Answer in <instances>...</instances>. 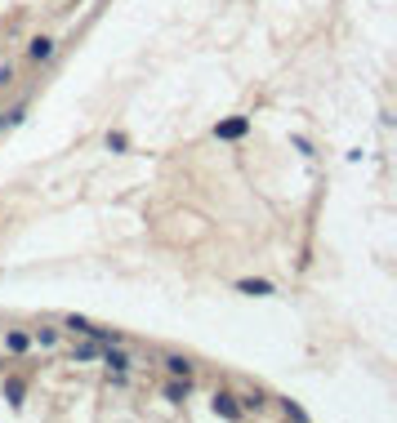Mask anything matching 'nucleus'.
<instances>
[{"label":"nucleus","instance_id":"f257e3e1","mask_svg":"<svg viewBox=\"0 0 397 423\" xmlns=\"http://www.w3.org/2000/svg\"><path fill=\"white\" fill-rule=\"evenodd\" d=\"M245 129H250V120H245V116H232V120H223V125H219V138H241Z\"/></svg>","mask_w":397,"mask_h":423},{"label":"nucleus","instance_id":"7ed1b4c3","mask_svg":"<svg viewBox=\"0 0 397 423\" xmlns=\"http://www.w3.org/2000/svg\"><path fill=\"white\" fill-rule=\"evenodd\" d=\"M27 54H32L36 63H41V58H50V54H54V41H45V36H41V41H32V50H27Z\"/></svg>","mask_w":397,"mask_h":423},{"label":"nucleus","instance_id":"39448f33","mask_svg":"<svg viewBox=\"0 0 397 423\" xmlns=\"http://www.w3.org/2000/svg\"><path fill=\"white\" fill-rule=\"evenodd\" d=\"M5 397L14 401V406H23V383H18V379H9V383H5Z\"/></svg>","mask_w":397,"mask_h":423},{"label":"nucleus","instance_id":"6e6552de","mask_svg":"<svg viewBox=\"0 0 397 423\" xmlns=\"http://www.w3.org/2000/svg\"><path fill=\"white\" fill-rule=\"evenodd\" d=\"M165 365H170V370H174V374H183V379H187V361H183V356H170Z\"/></svg>","mask_w":397,"mask_h":423},{"label":"nucleus","instance_id":"423d86ee","mask_svg":"<svg viewBox=\"0 0 397 423\" xmlns=\"http://www.w3.org/2000/svg\"><path fill=\"white\" fill-rule=\"evenodd\" d=\"M108 365H112V370H125V352H116V347H108Z\"/></svg>","mask_w":397,"mask_h":423},{"label":"nucleus","instance_id":"f03ea898","mask_svg":"<svg viewBox=\"0 0 397 423\" xmlns=\"http://www.w3.org/2000/svg\"><path fill=\"white\" fill-rule=\"evenodd\" d=\"M214 415H223V419H237L241 410H237V401H232V397H214Z\"/></svg>","mask_w":397,"mask_h":423},{"label":"nucleus","instance_id":"0eeeda50","mask_svg":"<svg viewBox=\"0 0 397 423\" xmlns=\"http://www.w3.org/2000/svg\"><path fill=\"white\" fill-rule=\"evenodd\" d=\"M5 343H9V352H23V347H27V334H9Z\"/></svg>","mask_w":397,"mask_h":423},{"label":"nucleus","instance_id":"20e7f679","mask_svg":"<svg viewBox=\"0 0 397 423\" xmlns=\"http://www.w3.org/2000/svg\"><path fill=\"white\" fill-rule=\"evenodd\" d=\"M241 294H272L268 281H241Z\"/></svg>","mask_w":397,"mask_h":423}]
</instances>
